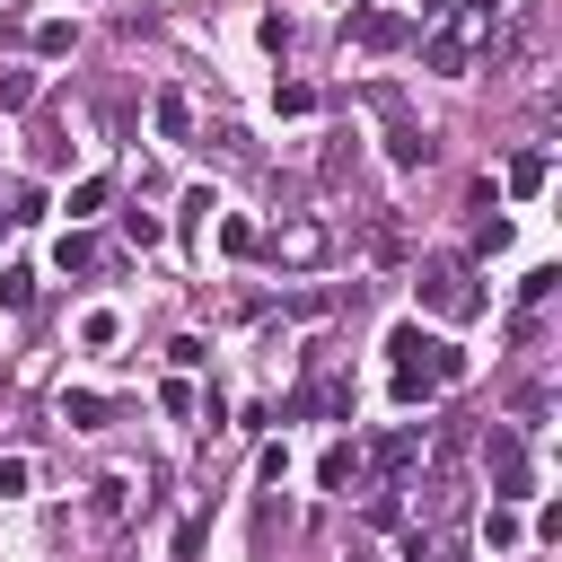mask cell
<instances>
[{
  "instance_id": "1",
  "label": "cell",
  "mask_w": 562,
  "mask_h": 562,
  "mask_svg": "<svg viewBox=\"0 0 562 562\" xmlns=\"http://www.w3.org/2000/svg\"><path fill=\"white\" fill-rule=\"evenodd\" d=\"M413 299H422L430 316H448V325H465V316L483 307V290H474V263H465V255H430V263H422V281H413Z\"/></svg>"
},
{
  "instance_id": "2",
  "label": "cell",
  "mask_w": 562,
  "mask_h": 562,
  "mask_svg": "<svg viewBox=\"0 0 562 562\" xmlns=\"http://www.w3.org/2000/svg\"><path fill=\"white\" fill-rule=\"evenodd\" d=\"M483 26H492V9H483V0H474L465 18H448V26H430V35H422V70H439V79H457Z\"/></svg>"
},
{
  "instance_id": "3",
  "label": "cell",
  "mask_w": 562,
  "mask_h": 562,
  "mask_svg": "<svg viewBox=\"0 0 562 562\" xmlns=\"http://www.w3.org/2000/svg\"><path fill=\"white\" fill-rule=\"evenodd\" d=\"M483 465H492V501H527L536 465H527V439H518L509 422H492V430H483Z\"/></svg>"
},
{
  "instance_id": "4",
  "label": "cell",
  "mask_w": 562,
  "mask_h": 562,
  "mask_svg": "<svg viewBox=\"0 0 562 562\" xmlns=\"http://www.w3.org/2000/svg\"><path fill=\"white\" fill-rule=\"evenodd\" d=\"M351 44H360V53H404V44H413V18H404V9H360V18H351Z\"/></svg>"
},
{
  "instance_id": "5",
  "label": "cell",
  "mask_w": 562,
  "mask_h": 562,
  "mask_svg": "<svg viewBox=\"0 0 562 562\" xmlns=\"http://www.w3.org/2000/svg\"><path fill=\"white\" fill-rule=\"evenodd\" d=\"M255 246H263L272 263H290V272H307V263L325 255V228H316V220H290V228H272V237H255Z\"/></svg>"
},
{
  "instance_id": "6",
  "label": "cell",
  "mask_w": 562,
  "mask_h": 562,
  "mask_svg": "<svg viewBox=\"0 0 562 562\" xmlns=\"http://www.w3.org/2000/svg\"><path fill=\"white\" fill-rule=\"evenodd\" d=\"M149 123H158V140H193V97H184V88H158Z\"/></svg>"
},
{
  "instance_id": "7",
  "label": "cell",
  "mask_w": 562,
  "mask_h": 562,
  "mask_svg": "<svg viewBox=\"0 0 562 562\" xmlns=\"http://www.w3.org/2000/svg\"><path fill=\"white\" fill-rule=\"evenodd\" d=\"M413 457H422V430H386V439H378V448H369L360 465H378V474H404Z\"/></svg>"
},
{
  "instance_id": "8",
  "label": "cell",
  "mask_w": 562,
  "mask_h": 562,
  "mask_svg": "<svg viewBox=\"0 0 562 562\" xmlns=\"http://www.w3.org/2000/svg\"><path fill=\"white\" fill-rule=\"evenodd\" d=\"M518 536H527V518H518L509 501H492V509H483V553H518Z\"/></svg>"
},
{
  "instance_id": "9",
  "label": "cell",
  "mask_w": 562,
  "mask_h": 562,
  "mask_svg": "<svg viewBox=\"0 0 562 562\" xmlns=\"http://www.w3.org/2000/svg\"><path fill=\"white\" fill-rule=\"evenodd\" d=\"M386 158H395V167H422V158H430V132L404 123V105H395V140H386Z\"/></svg>"
},
{
  "instance_id": "10",
  "label": "cell",
  "mask_w": 562,
  "mask_h": 562,
  "mask_svg": "<svg viewBox=\"0 0 562 562\" xmlns=\"http://www.w3.org/2000/svg\"><path fill=\"white\" fill-rule=\"evenodd\" d=\"M53 263H61V272H97V237H88V228H61V237H53Z\"/></svg>"
},
{
  "instance_id": "11",
  "label": "cell",
  "mask_w": 562,
  "mask_h": 562,
  "mask_svg": "<svg viewBox=\"0 0 562 562\" xmlns=\"http://www.w3.org/2000/svg\"><path fill=\"white\" fill-rule=\"evenodd\" d=\"M61 422H70V430H105V395H88V386H61Z\"/></svg>"
},
{
  "instance_id": "12",
  "label": "cell",
  "mask_w": 562,
  "mask_h": 562,
  "mask_svg": "<svg viewBox=\"0 0 562 562\" xmlns=\"http://www.w3.org/2000/svg\"><path fill=\"white\" fill-rule=\"evenodd\" d=\"M351 474H360V448H351V439H334V448L316 457V483H325V492H342Z\"/></svg>"
},
{
  "instance_id": "13",
  "label": "cell",
  "mask_w": 562,
  "mask_h": 562,
  "mask_svg": "<svg viewBox=\"0 0 562 562\" xmlns=\"http://www.w3.org/2000/svg\"><path fill=\"white\" fill-rule=\"evenodd\" d=\"M544 176H553L544 149H518V158H509V193H544Z\"/></svg>"
},
{
  "instance_id": "14",
  "label": "cell",
  "mask_w": 562,
  "mask_h": 562,
  "mask_svg": "<svg viewBox=\"0 0 562 562\" xmlns=\"http://www.w3.org/2000/svg\"><path fill=\"white\" fill-rule=\"evenodd\" d=\"M430 395H439V378L422 360H395V404H430Z\"/></svg>"
},
{
  "instance_id": "15",
  "label": "cell",
  "mask_w": 562,
  "mask_h": 562,
  "mask_svg": "<svg viewBox=\"0 0 562 562\" xmlns=\"http://www.w3.org/2000/svg\"><path fill=\"white\" fill-rule=\"evenodd\" d=\"M114 334H123L114 307H88V316H79V342H88V351H114Z\"/></svg>"
},
{
  "instance_id": "16",
  "label": "cell",
  "mask_w": 562,
  "mask_h": 562,
  "mask_svg": "<svg viewBox=\"0 0 562 562\" xmlns=\"http://www.w3.org/2000/svg\"><path fill=\"white\" fill-rule=\"evenodd\" d=\"M70 44H79V35H70V18H44V26H35V61H61Z\"/></svg>"
},
{
  "instance_id": "17",
  "label": "cell",
  "mask_w": 562,
  "mask_h": 562,
  "mask_svg": "<svg viewBox=\"0 0 562 562\" xmlns=\"http://www.w3.org/2000/svg\"><path fill=\"white\" fill-rule=\"evenodd\" d=\"M105 202H114L105 176H79V184H70V220H88V211H105Z\"/></svg>"
},
{
  "instance_id": "18",
  "label": "cell",
  "mask_w": 562,
  "mask_h": 562,
  "mask_svg": "<svg viewBox=\"0 0 562 562\" xmlns=\"http://www.w3.org/2000/svg\"><path fill=\"white\" fill-rule=\"evenodd\" d=\"M35 105V70H0V114H26Z\"/></svg>"
},
{
  "instance_id": "19",
  "label": "cell",
  "mask_w": 562,
  "mask_h": 562,
  "mask_svg": "<svg viewBox=\"0 0 562 562\" xmlns=\"http://www.w3.org/2000/svg\"><path fill=\"white\" fill-rule=\"evenodd\" d=\"M123 237H132V246H158V237H167V220H158V211H140V202H132V211H123Z\"/></svg>"
},
{
  "instance_id": "20",
  "label": "cell",
  "mask_w": 562,
  "mask_h": 562,
  "mask_svg": "<svg viewBox=\"0 0 562 562\" xmlns=\"http://www.w3.org/2000/svg\"><path fill=\"white\" fill-rule=\"evenodd\" d=\"M272 105H281V114H316V88H307V79H281Z\"/></svg>"
},
{
  "instance_id": "21",
  "label": "cell",
  "mask_w": 562,
  "mask_h": 562,
  "mask_svg": "<svg viewBox=\"0 0 562 562\" xmlns=\"http://www.w3.org/2000/svg\"><path fill=\"white\" fill-rule=\"evenodd\" d=\"M167 360H176V369H202V360H211V342H202V334H176V342H167Z\"/></svg>"
},
{
  "instance_id": "22",
  "label": "cell",
  "mask_w": 562,
  "mask_h": 562,
  "mask_svg": "<svg viewBox=\"0 0 562 562\" xmlns=\"http://www.w3.org/2000/svg\"><path fill=\"white\" fill-rule=\"evenodd\" d=\"M26 483H35V465H26V457H0V501H18Z\"/></svg>"
},
{
  "instance_id": "23",
  "label": "cell",
  "mask_w": 562,
  "mask_h": 562,
  "mask_svg": "<svg viewBox=\"0 0 562 562\" xmlns=\"http://www.w3.org/2000/svg\"><path fill=\"white\" fill-rule=\"evenodd\" d=\"M553 281H562V272H553V263H536V272H527V281H518V299H527V307H536V299H553Z\"/></svg>"
},
{
  "instance_id": "24",
  "label": "cell",
  "mask_w": 562,
  "mask_h": 562,
  "mask_svg": "<svg viewBox=\"0 0 562 562\" xmlns=\"http://www.w3.org/2000/svg\"><path fill=\"white\" fill-rule=\"evenodd\" d=\"M0 299L9 307H35V272H0Z\"/></svg>"
},
{
  "instance_id": "25",
  "label": "cell",
  "mask_w": 562,
  "mask_h": 562,
  "mask_svg": "<svg viewBox=\"0 0 562 562\" xmlns=\"http://www.w3.org/2000/svg\"><path fill=\"white\" fill-rule=\"evenodd\" d=\"M0 228H9V211H0Z\"/></svg>"
}]
</instances>
